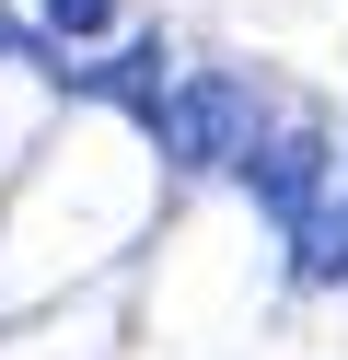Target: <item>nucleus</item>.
Listing matches in <instances>:
<instances>
[{
    "instance_id": "f257e3e1",
    "label": "nucleus",
    "mask_w": 348,
    "mask_h": 360,
    "mask_svg": "<svg viewBox=\"0 0 348 360\" xmlns=\"http://www.w3.org/2000/svg\"><path fill=\"white\" fill-rule=\"evenodd\" d=\"M151 140L174 151L186 174H232V163H255V140H267V117H255V94H244L232 70H186L174 94H162Z\"/></svg>"
},
{
    "instance_id": "f03ea898",
    "label": "nucleus",
    "mask_w": 348,
    "mask_h": 360,
    "mask_svg": "<svg viewBox=\"0 0 348 360\" xmlns=\"http://www.w3.org/2000/svg\"><path fill=\"white\" fill-rule=\"evenodd\" d=\"M46 35L93 47V35H116V0H46Z\"/></svg>"
}]
</instances>
